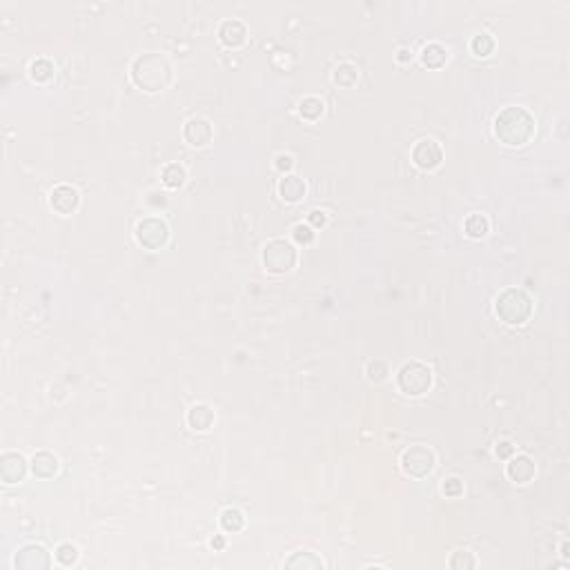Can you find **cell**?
Here are the masks:
<instances>
[{
  "instance_id": "29",
  "label": "cell",
  "mask_w": 570,
  "mask_h": 570,
  "mask_svg": "<svg viewBox=\"0 0 570 570\" xmlns=\"http://www.w3.org/2000/svg\"><path fill=\"white\" fill-rule=\"evenodd\" d=\"M365 377L370 383H383L390 377V365L383 359H370L365 365Z\"/></svg>"
},
{
  "instance_id": "28",
  "label": "cell",
  "mask_w": 570,
  "mask_h": 570,
  "mask_svg": "<svg viewBox=\"0 0 570 570\" xmlns=\"http://www.w3.org/2000/svg\"><path fill=\"white\" fill-rule=\"evenodd\" d=\"M448 566H450V568H455V570H468V568H477L479 561H477V557H475V552H473V550H468V548H457V550L448 557Z\"/></svg>"
},
{
  "instance_id": "5",
  "label": "cell",
  "mask_w": 570,
  "mask_h": 570,
  "mask_svg": "<svg viewBox=\"0 0 570 570\" xmlns=\"http://www.w3.org/2000/svg\"><path fill=\"white\" fill-rule=\"evenodd\" d=\"M261 261L270 274H290L299 263V249L290 239H270L261 249Z\"/></svg>"
},
{
  "instance_id": "3",
  "label": "cell",
  "mask_w": 570,
  "mask_h": 570,
  "mask_svg": "<svg viewBox=\"0 0 570 570\" xmlns=\"http://www.w3.org/2000/svg\"><path fill=\"white\" fill-rule=\"evenodd\" d=\"M534 312V301L524 288H506L495 299V314L508 326H524Z\"/></svg>"
},
{
  "instance_id": "7",
  "label": "cell",
  "mask_w": 570,
  "mask_h": 570,
  "mask_svg": "<svg viewBox=\"0 0 570 570\" xmlns=\"http://www.w3.org/2000/svg\"><path fill=\"white\" fill-rule=\"evenodd\" d=\"M170 237H172L170 225L161 216H143L136 223V227H134V239H136V243L143 249H149V252H156V249L165 247Z\"/></svg>"
},
{
  "instance_id": "31",
  "label": "cell",
  "mask_w": 570,
  "mask_h": 570,
  "mask_svg": "<svg viewBox=\"0 0 570 570\" xmlns=\"http://www.w3.org/2000/svg\"><path fill=\"white\" fill-rule=\"evenodd\" d=\"M463 481L459 479V477H448V479H443V483H441V493L448 497V499H457V497H461L463 495Z\"/></svg>"
},
{
  "instance_id": "4",
  "label": "cell",
  "mask_w": 570,
  "mask_h": 570,
  "mask_svg": "<svg viewBox=\"0 0 570 570\" xmlns=\"http://www.w3.org/2000/svg\"><path fill=\"white\" fill-rule=\"evenodd\" d=\"M434 372L432 367L424 361H406L397 370V388L406 397H424L432 390Z\"/></svg>"
},
{
  "instance_id": "12",
  "label": "cell",
  "mask_w": 570,
  "mask_h": 570,
  "mask_svg": "<svg viewBox=\"0 0 570 570\" xmlns=\"http://www.w3.org/2000/svg\"><path fill=\"white\" fill-rule=\"evenodd\" d=\"M49 208L60 216H70L80 208V192L74 185L60 183L52 192H49Z\"/></svg>"
},
{
  "instance_id": "19",
  "label": "cell",
  "mask_w": 570,
  "mask_h": 570,
  "mask_svg": "<svg viewBox=\"0 0 570 570\" xmlns=\"http://www.w3.org/2000/svg\"><path fill=\"white\" fill-rule=\"evenodd\" d=\"M296 112L299 116L303 121L308 123H316V121H321L323 119V114H326V100L321 96H303L299 100V105H296Z\"/></svg>"
},
{
  "instance_id": "16",
  "label": "cell",
  "mask_w": 570,
  "mask_h": 570,
  "mask_svg": "<svg viewBox=\"0 0 570 570\" xmlns=\"http://www.w3.org/2000/svg\"><path fill=\"white\" fill-rule=\"evenodd\" d=\"M219 41L227 49H239V47H243L245 41H247V27H245V23L239 21V18H225L219 25Z\"/></svg>"
},
{
  "instance_id": "8",
  "label": "cell",
  "mask_w": 570,
  "mask_h": 570,
  "mask_svg": "<svg viewBox=\"0 0 570 570\" xmlns=\"http://www.w3.org/2000/svg\"><path fill=\"white\" fill-rule=\"evenodd\" d=\"M410 158L412 163L419 167V170L424 172H432L437 170L443 161V147L434 141V139H421L412 145V152H410Z\"/></svg>"
},
{
  "instance_id": "21",
  "label": "cell",
  "mask_w": 570,
  "mask_h": 570,
  "mask_svg": "<svg viewBox=\"0 0 570 570\" xmlns=\"http://www.w3.org/2000/svg\"><path fill=\"white\" fill-rule=\"evenodd\" d=\"M27 72H29V78L36 82V85H47V82H52L56 76V65L49 58H33L29 63Z\"/></svg>"
},
{
  "instance_id": "9",
  "label": "cell",
  "mask_w": 570,
  "mask_h": 570,
  "mask_svg": "<svg viewBox=\"0 0 570 570\" xmlns=\"http://www.w3.org/2000/svg\"><path fill=\"white\" fill-rule=\"evenodd\" d=\"M27 473H31V470H29V461L25 459L23 452H18V450L3 452V457H0V477H3V481L7 485L23 483Z\"/></svg>"
},
{
  "instance_id": "20",
  "label": "cell",
  "mask_w": 570,
  "mask_h": 570,
  "mask_svg": "<svg viewBox=\"0 0 570 570\" xmlns=\"http://www.w3.org/2000/svg\"><path fill=\"white\" fill-rule=\"evenodd\" d=\"M488 232H490V221H488V216H485V214L473 212V214L463 221V234H466L468 239L481 241V239L488 237Z\"/></svg>"
},
{
  "instance_id": "26",
  "label": "cell",
  "mask_w": 570,
  "mask_h": 570,
  "mask_svg": "<svg viewBox=\"0 0 570 570\" xmlns=\"http://www.w3.org/2000/svg\"><path fill=\"white\" fill-rule=\"evenodd\" d=\"M495 49H497V41H495L493 33H488V31L475 33L473 41H470V52L477 58H488L495 52Z\"/></svg>"
},
{
  "instance_id": "37",
  "label": "cell",
  "mask_w": 570,
  "mask_h": 570,
  "mask_svg": "<svg viewBox=\"0 0 570 570\" xmlns=\"http://www.w3.org/2000/svg\"><path fill=\"white\" fill-rule=\"evenodd\" d=\"M561 557H564V559L570 557V552H568V542H564V546H561Z\"/></svg>"
},
{
  "instance_id": "33",
  "label": "cell",
  "mask_w": 570,
  "mask_h": 570,
  "mask_svg": "<svg viewBox=\"0 0 570 570\" xmlns=\"http://www.w3.org/2000/svg\"><path fill=\"white\" fill-rule=\"evenodd\" d=\"M515 452H517V448H515V443L510 439H499L495 443V457L501 459V461H508Z\"/></svg>"
},
{
  "instance_id": "32",
  "label": "cell",
  "mask_w": 570,
  "mask_h": 570,
  "mask_svg": "<svg viewBox=\"0 0 570 570\" xmlns=\"http://www.w3.org/2000/svg\"><path fill=\"white\" fill-rule=\"evenodd\" d=\"M274 170H276L281 176L292 174V170H294V156H292V154H285V152L276 154V158H274Z\"/></svg>"
},
{
  "instance_id": "35",
  "label": "cell",
  "mask_w": 570,
  "mask_h": 570,
  "mask_svg": "<svg viewBox=\"0 0 570 570\" xmlns=\"http://www.w3.org/2000/svg\"><path fill=\"white\" fill-rule=\"evenodd\" d=\"M397 60H399V63H410V60H412V49L401 47L399 52H397Z\"/></svg>"
},
{
  "instance_id": "14",
  "label": "cell",
  "mask_w": 570,
  "mask_h": 570,
  "mask_svg": "<svg viewBox=\"0 0 570 570\" xmlns=\"http://www.w3.org/2000/svg\"><path fill=\"white\" fill-rule=\"evenodd\" d=\"M29 470L38 479H52L60 470V459L49 450H38V452H33L29 459Z\"/></svg>"
},
{
  "instance_id": "11",
  "label": "cell",
  "mask_w": 570,
  "mask_h": 570,
  "mask_svg": "<svg viewBox=\"0 0 570 570\" xmlns=\"http://www.w3.org/2000/svg\"><path fill=\"white\" fill-rule=\"evenodd\" d=\"M181 134H183V141L190 147H205L214 139V127L205 116H192V119H188L185 125H183Z\"/></svg>"
},
{
  "instance_id": "2",
  "label": "cell",
  "mask_w": 570,
  "mask_h": 570,
  "mask_svg": "<svg viewBox=\"0 0 570 570\" xmlns=\"http://www.w3.org/2000/svg\"><path fill=\"white\" fill-rule=\"evenodd\" d=\"M493 131L499 139V143H504L506 147H524L534 139L537 121H534V116L526 107L510 105L495 116Z\"/></svg>"
},
{
  "instance_id": "27",
  "label": "cell",
  "mask_w": 570,
  "mask_h": 570,
  "mask_svg": "<svg viewBox=\"0 0 570 570\" xmlns=\"http://www.w3.org/2000/svg\"><path fill=\"white\" fill-rule=\"evenodd\" d=\"M54 559H56V564L63 566V568H72V566H76L78 559H80V550H78V546L72 544V542H63V544H58L56 550H54Z\"/></svg>"
},
{
  "instance_id": "13",
  "label": "cell",
  "mask_w": 570,
  "mask_h": 570,
  "mask_svg": "<svg viewBox=\"0 0 570 570\" xmlns=\"http://www.w3.org/2000/svg\"><path fill=\"white\" fill-rule=\"evenodd\" d=\"M534 475H537V463H534V459L530 455H517L515 452L506 463V477L517 485L530 483L534 479Z\"/></svg>"
},
{
  "instance_id": "10",
  "label": "cell",
  "mask_w": 570,
  "mask_h": 570,
  "mask_svg": "<svg viewBox=\"0 0 570 570\" xmlns=\"http://www.w3.org/2000/svg\"><path fill=\"white\" fill-rule=\"evenodd\" d=\"M14 566L21 570H45L52 566V557L45 546L41 544H25L23 548L16 550Z\"/></svg>"
},
{
  "instance_id": "34",
  "label": "cell",
  "mask_w": 570,
  "mask_h": 570,
  "mask_svg": "<svg viewBox=\"0 0 570 570\" xmlns=\"http://www.w3.org/2000/svg\"><path fill=\"white\" fill-rule=\"evenodd\" d=\"M308 225H312L314 230H323L330 223V214L326 210H310L308 214Z\"/></svg>"
},
{
  "instance_id": "25",
  "label": "cell",
  "mask_w": 570,
  "mask_h": 570,
  "mask_svg": "<svg viewBox=\"0 0 570 570\" xmlns=\"http://www.w3.org/2000/svg\"><path fill=\"white\" fill-rule=\"evenodd\" d=\"M219 526L227 534H237L245 528V515L239 508H225L219 517Z\"/></svg>"
},
{
  "instance_id": "30",
  "label": "cell",
  "mask_w": 570,
  "mask_h": 570,
  "mask_svg": "<svg viewBox=\"0 0 570 570\" xmlns=\"http://www.w3.org/2000/svg\"><path fill=\"white\" fill-rule=\"evenodd\" d=\"M314 239H316V230L312 225H308V223H296L292 227V243L294 245H303L306 247V245H312Z\"/></svg>"
},
{
  "instance_id": "1",
  "label": "cell",
  "mask_w": 570,
  "mask_h": 570,
  "mask_svg": "<svg viewBox=\"0 0 570 570\" xmlns=\"http://www.w3.org/2000/svg\"><path fill=\"white\" fill-rule=\"evenodd\" d=\"M129 76H131V82L139 90H143L147 94H156V92H163L172 85L174 70H172L170 58H167L165 54L143 52L131 60Z\"/></svg>"
},
{
  "instance_id": "22",
  "label": "cell",
  "mask_w": 570,
  "mask_h": 570,
  "mask_svg": "<svg viewBox=\"0 0 570 570\" xmlns=\"http://www.w3.org/2000/svg\"><path fill=\"white\" fill-rule=\"evenodd\" d=\"M161 181L167 190H181L188 183V170L181 163H167L161 170Z\"/></svg>"
},
{
  "instance_id": "15",
  "label": "cell",
  "mask_w": 570,
  "mask_h": 570,
  "mask_svg": "<svg viewBox=\"0 0 570 570\" xmlns=\"http://www.w3.org/2000/svg\"><path fill=\"white\" fill-rule=\"evenodd\" d=\"M276 192H279V196L285 200V203L296 205V203H301V200L306 198V194H308V183L301 178V176H296V174H285L279 181Z\"/></svg>"
},
{
  "instance_id": "36",
  "label": "cell",
  "mask_w": 570,
  "mask_h": 570,
  "mask_svg": "<svg viewBox=\"0 0 570 570\" xmlns=\"http://www.w3.org/2000/svg\"><path fill=\"white\" fill-rule=\"evenodd\" d=\"M210 546H212V550H223L225 548V537H223V534H216V537L210 542Z\"/></svg>"
},
{
  "instance_id": "17",
  "label": "cell",
  "mask_w": 570,
  "mask_h": 570,
  "mask_svg": "<svg viewBox=\"0 0 570 570\" xmlns=\"http://www.w3.org/2000/svg\"><path fill=\"white\" fill-rule=\"evenodd\" d=\"M216 424V412L205 401H198L188 410V426L194 432H208Z\"/></svg>"
},
{
  "instance_id": "24",
  "label": "cell",
  "mask_w": 570,
  "mask_h": 570,
  "mask_svg": "<svg viewBox=\"0 0 570 570\" xmlns=\"http://www.w3.org/2000/svg\"><path fill=\"white\" fill-rule=\"evenodd\" d=\"M332 80L337 82L339 87H345V90L355 87L357 80H359V67L355 63H350V60L339 63L337 67H334V72H332Z\"/></svg>"
},
{
  "instance_id": "18",
  "label": "cell",
  "mask_w": 570,
  "mask_h": 570,
  "mask_svg": "<svg viewBox=\"0 0 570 570\" xmlns=\"http://www.w3.org/2000/svg\"><path fill=\"white\" fill-rule=\"evenodd\" d=\"M448 47L441 45V43H428L421 47V52H419V60H421L424 67L428 70H441V67L448 63Z\"/></svg>"
},
{
  "instance_id": "6",
  "label": "cell",
  "mask_w": 570,
  "mask_h": 570,
  "mask_svg": "<svg viewBox=\"0 0 570 570\" xmlns=\"http://www.w3.org/2000/svg\"><path fill=\"white\" fill-rule=\"evenodd\" d=\"M399 463H401L404 475L412 479H426L434 468H437V455H434L432 448L424 443H414L401 452Z\"/></svg>"
},
{
  "instance_id": "23",
  "label": "cell",
  "mask_w": 570,
  "mask_h": 570,
  "mask_svg": "<svg viewBox=\"0 0 570 570\" xmlns=\"http://www.w3.org/2000/svg\"><path fill=\"white\" fill-rule=\"evenodd\" d=\"M285 568H303V570H323L326 561L310 550H299L290 559H285Z\"/></svg>"
}]
</instances>
